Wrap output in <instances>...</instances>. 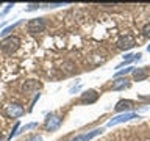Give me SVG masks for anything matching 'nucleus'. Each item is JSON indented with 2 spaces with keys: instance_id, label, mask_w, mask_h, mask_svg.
Segmentation results:
<instances>
[{
  "instance_id": "4be33fe9",
  "label": "nucleus",
  "mask_w": 150,
  "mask_h": 141,
  "mask_svg": "<svg viewBox=\"0 0 150 141\" xmlns=\"http://www.w3.org/2000/svg\"><path fill=\"white\" fill-rule=\"evenodd\" d=\"M147 50H149V52H150V46H149V47H147Z\"/></svg>"
},
{
  "instance_id": "9d476101",
  "label": "nucleus",
  "mask_w": 150,
  "mask_h": 141,
  "mask_svg": "<svg viewBox=\"0 0 150 141\" xmlns=\"http://www.w3.org/2000/svg\"><path fill=\"white\" fill-rule=\"evenodd\" d=\"M149 77V69L147 68H138L133 70V78L134 82H142Z\"/></svg>"
},
{
  "instance_id": "4468645a",
  "label": "nucleus",
  "mask_w": 150,
  "mask_h": 141,
  "mask_svg": "<svg viewBox=\"0 0 150 141\" xmlns=\"http://www.w3.org/2000/svg\"><path fill=\"white\" fill-rule=\"evenodd\" d=\"M131 70H134V68H127V69H124V70H119V72H116L114 77L119 78V77H122V75H127L128 72H131Z\"/></svg>"
},
{
  "instance_id": "a211bd4d",
  "label": "nucleus",
  "mask_w": 150,
  "mask_h": 141,
  "mask_svg": "<svg viewBox=\"0 0 150 141\" xmlns=\"http://www.w3.org/2000/svg\"><path fill=\"white\" fill-rule=\"evenodd\" d=\"M27 141H42V138L39 135H35V136H31V138H28Z\"/></svg>"
},
{
  "instance_id": "412c9836",
  "label": "nucleus",
  "mask_w": 150,
  "mask_h": 141,
  "mask_svg": "<svg viewBox=\"0 0 150 141\" xmlns=\"http://www.w3.org/2000/svg\"><path fill=\"white\" fill-rule=\"evenodd\" d=\"M0 141H5V140H3V136H2V133H0Z\"/></svg>"
},
{
  "instance_id": "f3484780",
  "label": "nucleus",
  "mask_w": 150,
  "mask_h": 141,
  "mask_svg": "<svg viewBox=\"0 0 150 141\" xmlns=\"http://www.w3.org/2000/svg\"><path fill=\"white\" fill-rule=\"evenodd\" d=\"M17 130H19V122H16V125H14V129L11 132V135H9V138H13L14 135H17Z\"/></svg>"
},
{
  "instance_id": "2eb2a0df",
  "label": "nucleus",
  "mask_w": 150,
  "mask_h": 141,
  "mask_svg": "<svg viewBox=\"0 0 150 141\" xmlns=\"http://www.w3.org/2000/svg\"><path fill=\"white\" fill-rule=\"evenodd\" d=\"M142 33H144V36H145V38H150V22L144 25V28H142Z\"/></svg>"
},
{
  "instance_id": "f257e3e1",
  "label": "nucleus",
  "mask_w": 150,
  "mask_h": 141,
  "mask_svg": "<svg viewBox=\"0 0 150 141\" xmlns=\"http://www.w3.org/2000/svg\"><path fill=\"white\" fill-rule=\"evenodd\" d=\"M19 46H21V39H19L17 36H8L0 42V47H2V50L6 55L14 53V52L19 49Z\"/></svg>"
},
{
  "instance_id": "423d86ee",
  "label": "nucleus",
  "mask_w": 150,
  "mask_h": 141,
  "mask_svg": "<svg viewBox=\"0 0 150 141\" xmlns=\"http://www.w3.org/2000/svg\"><path fill=\"white\" fill-rule=\"evenodd\" d=\"M102 132H103V129H96V130L86 132V133H83V135H78L77 138H74V140H70V141H91V140L96 138V136L102 135Z\"/></svg>"
},
{
  "instance_id": "6e6552de",
  "label": "nucleus",
  "mask_w": 150,
  "mask_h": 141,
  "mask_svg": "<svg viewBox=\"0 0 150 141\" xmlns=\"http://www.w3.org/2000/svg\"><path fill=\"white\" fill-rule=\"evenodd\" d=\"M98 99V93L96 91V89H88L84 94H81V99H80V102L81 103H94Z\"/></svg>"
},
{
  "instance_id": "f8f14e48",
  "label": "nucleus",
  "mask_w": 150,
  "mask_h": 141,
  "mask_svg": "<svg viewBox=\"0 0 150 141\" xmlns=\"http://www.w3.org/2000/svg\"><path fill=\"white\" fill-rule=\"evenodd\" d=\"M128 86H130V83H128V80H127V78H117V80H114V83H112V89H114V91L125 89Z\"/></svg>"
},
{
  "instance_id": "1a4fd4ad",
  "label": "nucleus",
  "mask_w": 150,
  "mask_h": 141,
  "mask_svg": "<svg viewBox=\"0 0 150 141\" xmlns=\"http://www.w3.org/2000/svg\"><path fill=\"white\" fill-rule=\"evenodd\" d=\"M133 46H134V39H133L130 35L122 36L120 39L117 41V47H119L120 50H128V49H131Z\"/></svg>"
},
{
  "instance_id": "aec40b11",
  "label": "nucleus",
  "mask_w": 150,
  "mask_h": 141,
  "mask_svg": "<svg viewBox=\"0 0 150 141\" xmlns=\"http://www.w3.org/2000/svg\"><path fill=\"white\" fill-rule=\"evenodd\" d=\"M36 8H39V5H35V3L28 5V11H31V9H36Z\"/></svg>"
},
{
  "instance_id": "f03ea898",
  "label": "nucleus",
  "mask_w": 150,
  "mask_h": 141,
  "mask_svg": "<svg viewBox=\"0 0 150 141\" xmlns=\"http://www.w3.org/2000/svg\"><path fill=\"white\" fill-rule=\"evenodd\" d=\"M134 118H138V113H122V115L119 116H116V118H112V119L108 122V127H114L117 124H122V122H127V121H130V119H134Z\"/></svg>"
},
{
  "instance_id": "0eeeda50",
  "label": "nucleus",
  "mask_w": 150,
  "mask_h": 141,
  "mask_svg": "<svg viewBox=\"0 0 150 141\" xmlns=\"http://www.w3.org/2000/svg\"><path fill=\"white\" fill-rule=\"evenodd\" d=\"M39 88V82H36V80H27L25 83L22 85V93L23 96H30L33 91H36V89Z\"/></svg>"
},
{
  "instance_id": "9b49d317",
  "label": "nucleus",
  "mask_w": 150,
  "mask_h": 141,
  "mask_svg": "<svg viewBox=\"0 0 150 141\" xmlns=\"http://www.w3.org/2000/svg\"><path fill=\"white\" fill-rule=\"evenodd\" d=\"M130 108H133V102H131V100H120V102H117V103H116L114 110L120 113V111L130 110Z\"/></svg>"
},
{
  "instance_id": "20e7f679",
  "label": "nucleus",
  "mask_w": 150,
  "mask_h": 141,
  "mask_svg": "<svg viewBox=\"0 0 150 141\" xmlns=\"http://www.w3.org/2000/svg\"><path fill=\"white\" fill-rule=\"evenodd\" d=\"M5 111H6V115L11 116V118H19V116H22L23 113H25L23 107L19 105V103H9V105L5 107Z\"/></svg>"
},
{
  "instance_id": "ddd939ff",
  "label": "nucleus",
  "mask_w": 150,
  "mask_h": 141,
  "mask_svg": "<svg viewBox=\"0 0 150 141\" xmlns=\"http://www.w3.org/2000/svg\"><path fill=\"white\" fill-rule=\"evenodd\" d=\"M19 24H21V22H16V24H13V25H9V27H6V28H5L3 31H0V36H2L3 39H5V38H6V36L9 35V33H11V31L14 30V28H16V27L19 25Z\"/></svg>"
},
{
  "instance_id": "6ab92c4d",
  "label": "nucleus",
  "mask_w": 150,
  "mask_h": 141,
  "mask_svg": "<svg viewBox=\"0 0 150 141\" xmlns=\"http://www.w3.org/2000/svg\"><path fill=\"white\" fill-rule=\"evenodd\" d=\"M11 6H13V3H8L6 6H5V9H3V13H2V16H5V14H6L9 9H11Z\"/></svg>"
},
{
  "instance_id": "39448f33",
  "label": "nucleus",
  "mask_w": 150,
  "mask_h": 141,
  "mask_svg": "<svg viewBox=\"0 0 150 141\" xmlns=\"http://www.w3.org/2000/svg\"><path fill=\"white\" fill-rule=\"evenodd\" d=\"M61 116L58 115H49L47 116V119H45V129L47 130H56L58 127L61 125Z\"/></svg>"
},
{
  "instance_id": "7ed1b4c3",
  "label": "nucleus",
  "mask_w": 150,
  "mask_h": 141,
  "mask_svg": "<svg viewBox=\"0 0 150 141\" xmlns=\"http://www.w3.org/2000/svg\"><path fill=\"white\" fill-rule=\"evenodd\" d=\"M27 28H28V31H31V33L44 31V28H45V22H44V19H42V17L31 19V21L27 24Z\"/></svg>"
},
{
  "instance_id": "dca6fc26",
  "label": "nucleus",
  "mask_w": 150,
  "mask_h": 141,
  "mask_svg": "<svg viewBox=\"0 0 150 141\" xmlns=\"http://www.w3.org/2000/svg\"><path fill=\"white\" fill-rule=\"evenodd\" d=\"M38 124H36V122H31V124H27L25 127H22V129H21V132H25V130H30V129H35V127H36Z\"/></svg>"
}]
</instances>
